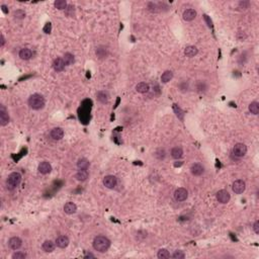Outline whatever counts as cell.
<instances>
[{
    "label": "cell",
    "instance_id": "e575fe53",
    "mask_svg": "<svg viewBox=\"0 0 259 259\" xmlns=\"http://www.w3.org/2000/svg\"><path fill=\"white\" fill-rule=\"evenodd\" d=\"M171 257L174 258V259H183V258L185 257V255H184L183 252H182V251L177 250V251H175V252H174V253L172 254Z\"/></svg>",
    "mask_w": 259,
    "mask_h": 259
},
{
    "label": "cell",
    "instance_id": "5b68a950",
    "mask_svg": "<svg viewBox=\"0 0 259 259\" xmlns=\"http://www.w3.org/2000/svg\"><path fill=\"white\" fill-rule=\"evenodd\" d=\"M232 189L233 191L236 193V194H241L245 191L246 189V184L245 182L241 180V179H238V180H235L233 182V185H232Z\"/></svg>",
    "mask_w": 259,
    "mask_h": 259
},
{
    "label": "cell",
    "instance_id": "4316f807",
    "mask_svg": "<svg viewBox=\"0 0 259 259\" xmlns=\"http://www.w3.org/2000/svg\"><path fill=\"white\" fill-rule=\"evenodd\" d=\"M173 78V73L171 71H165L163 74L161 75V81L163 83H167Z\"/></svg>",
    "mask_w": 259,
    "mask_h": 259
},
{
    "label": "cell",
    "instance_id": "d6a6232c",
    "mask_svg": "<svg viewBox=\"0 0 259 259\" xmlns=\"http://www.w3.org/2000/svg\"><path fill=\"white\" fill-rule=\"evenodd\" d=\"M13 16H14V18H16V19H23L24 17H26V12H24L23 10H21V9H17V10H15L13 12Z\"/></svg>",
    "mask_w": 259,
    "mask_h": 259
},
{
    "label": "cell",
    "instance_id": "7bdbcfd3",
    "mask_svg": "<svg viewBox=\"0 0 259 259\" xmlns=\"http://www.w3.org/2000/svg\"><path fill=\"white\" fill-rule=\"evenodd\" d=\"M94 257H95L94 255L91 254V253H86V254H85V256H84V258H86V259L87 258H94Z\"/></svg>",
    "mask_w": 259,
    "mask_h": 259
},
{
    "label": "cell",
    "instance_id": "f6af8a7d",
    "mask_svg": "<svg viewBox=\"0 0 259 259\" xmlns=\"http://www.w3.org/2000/svg\"><path fill=\"white\" fill-rule=\"evenodd\" d=\"M1 8H2V10L4 11V13H7V10H6V6L5 5H2Z\"/></svg>",
    "mask_w": 259,
    "mask_h": 259
},
{
    "label": "cell",
    "instance_id": "f1b7e54d",
    "mask_svg": "<svg viewBox=\"0 0 259 259\" xmlns=\"http://www.w3.org/2000/svg\"><path fill=\"white\" fill-rule=\"evenodd\" d=\"M54 5H55V7L57 8V9H59V10H65V9L67 8L68 4H67L66 1H65V0H56L55 3H54Z\"/></svg>",
    "mask_w": 259,
    "mask_h": 259
},
{
    "label": "cell",
    "instance_id": "52a82bcc",
    "mask_svg": "<svg viewBox=\"0 0 259 259\" xmlns=\"http://www.w3.org/2000/svg\"><path fill=\"white\" fill-rule=\"evenodd\" d=\"M9 123V115L4 105H0V125L5 127Z\"/></svg>",
    "mask_w": 259,
    "mask_h": 259
},
{
    "label": "cell",
    "instance_id": "4dcf8cb0",
    "mask_svg": "<svg viewBox=\"0 0 259 259\" xmlns=\"http://www.w3.org/2000/svg\"><path fill=\"white\" fill-rule=\"evenodd\" d=\"M157 256L159 259H167V258H170V253L166 249H160L158 251Z\"/></svg>",
    "mask_w": 259,
    "mask_h": 259
},
{
    "label": "cell",
    "instance_id": "3957f363",
    "mask_svg": "<svg viewBox=\"0 0 259 259\" xmlns=\"http://www.w3.org/2000/svg\"><path fill=\"white\" fill-rule=\"evenodd\" d=\"M21 182V175L19 172H12L8 175L6 179V186L9 190L17 188Z\"/></svg>",
    "mask_w": 259,
    "mask_h": 259
},
{
    "label": "cell",
    "instance_id": "b9f144b4",
    "mask_svg": "<svg viewBox=\"0 0 259 259\" xmlns=\"http://www.w3.org/2000/svg\"><path fill=\"white\" fill-rule=\"evenodd\" d=\"M4 45H5V39H4V35H0V47H4Z\"/></svg>",
    "mask_w": 259,
    "mask_h": 259
},
{
    "label": "cell",
    "instance_id": "30bf717a",
    "mask_svg": "<svg viewBox=\"0 0 259 259\" xmlns=\"http://www.w3.org/2000/svg\"><path fill=\"white\" fill-rule=\"evenodd\" d=\"M21 245H22V241L18 237H12L8 240V246L12 250H18L21 247Z\"/></svg>",
    "mask_w": 259,
    "mask_h": 259
},
{
    "label": "cell",
    "instance_id": "8d00e7d4",
    "mask_svg": "<svg viewBox=\"0 0 259 259\" xmlns=\"http://www.w3.org/2000/svg\"><path fill=\"white\" fill-rule=\"evenodd\" d=\"M165 151L164 150H159V151H157L156 153H155V156H156V158H158V159L159 160H162V159H164L165 158Z\"/></svg>",
    "mask_w": 259,
    "mask_h": 259
},
{
    "label": "cell",
    "instance_id": "ab89813d",
    "mask_svg": "<svg viewBox=\"0 0 259 259\" xmlns=\"http://www.w3.org/2000/svg\"><path fill=\"white\" fill-rule=\"evenodd\" d=\"M52 31V24L50 22L46 23V26H44V32L45 34H50Z\"/></svg>",
    "mask_w": 259,
    "mask_h": 259
},
{
    "label": "cell",
    "instance_id": "8992f818",
    "mask_svg": "<svg viewBox=\"0 0 259 259\" xmlns=\"http://www.w3.org/2000/svg\"><path fill=\"white\" fill-rule=\"evenodd\" d=\"M188 197V191L183 187L177 188L174 191V198L176 201H184Z\"/></svg>",
    "mask_w": 259,
    "mask_h": 259
},
{
    "label": "cell",
    "instance_id": "e0dca14e",
    "mask_svg": "<svg viewBox=\"0 0 259 259\" xmlns=\"http://www.w3.org/2000/svg\"><path fill=\"white\" fill-rule=\"evenodd\" d=\"M182 16H183V19L186 20V21H191V20H193L194 18H195L196 11L194 9H191V8H189V9L184 10Z\"/></svg>",
    "mask_w": 259,
    "mask_h": 259
},
{
    "label": "cell",
    "instance_id": "f546056e",
    "mask_svg": "<svg viewBox=\"0 0 259 259\" xmlns=\"http://www.w3.org/2000/svg\"><path fill=\"white\" fill-rule=\"evenodd\" d=\"M173 109H174V112H175V115H176V116L178 117V119L181 120H183V119H184V111H182V109L179 106H178L177 104H173Z\"/></svg>",
    "mask_w": 259,
    "mask_h": 259
},
{
    "label": "cell",
    "instance_id": "7a4b0ae2",
    "mask_svg": "<svg viewBox=\"0 0 259 259\" xmlns=\"http://www.w3.org/2000/svg\"><path fill=\"white\" fill-rule=\"evenodd\" d=\"M45 98L44 97L39 94V93H35V94H31L28 98V105L30 107L35 109V111H40L45 106Z\"/></svg>",
    "mask_w": 259,
    "mask_h": 259
},
{
    "label": "cell",
    "instance_id": "7c38bea8",
    "mask_svg": "<svg viewBox=\"0 0 259 259\" xmlns=\"http://www.w3.org/2000/svg\"><path fill=\"white\" fill-rule=\"evenodd\" d=\"M190 171H191L192 175L194 176H200L202 173H204L205 169H204V166L200 163H194L191 165V167H190Z\"/></svg>",
    "mask_w": 259,
    "mask_h": 259
},
{
    "label": "cell",
    "instance_id": "ac0fdd59",
    "mask_svg": "<svg viewBox=\"0 0 259 259\" xmlns=\"http://www.w3.org/2000/svg\"><path fill=\"white\" fill-rule=\"evenodd\" d=\"M19 58L21 59V60H24V61H26V60H30L31 57H32V52L31 49H28V48H23L21 49V50L19 51Z\"/></svg>",
    "mask_w": 259,
    "mask_h": 259
},
{
    "label": "cell",
    "instance_id": "d4e9b609",
    "mask_svg": "<svg viewBox=\"0 0 259 259\" xmlns=\"http://www.w3.org/2000/svg\"><path fill=\"white\" fill-rule=\"evenodd\" d=\"M63 60H64V63L66 66H70V65H72L75 61L74 56H73L71 53H66L63 57Z\"/></svg>",
    "mask_w": 259,
    "mask_h": 259
},
{
    "label": "cell",
    "instance_id": "44dd1931",
    "mask_svg": "<svg viewBox=\"0 0 259 259\" xmlns=\"http://www.w3.org/2000/svg\"><path fill=\"white\" fill-rule=\"evenodd\" d=\"M89 167V161L86 158H81L77 162V168L79 170H87Z\"/></svg>",
    "mask_w": 259,
    "mask_h": 259
},
{
    "label": "cell",
    "instance_id": "603a6c76",
    "mask_svg": "<svg viewBox=\"0 0 259 259\" xmlns=\"http://www.w3.org/2000/svg\"><path fill=\"white\" fill-rule=\"evenodd\" d=\"M136 90L139 93H146L149 91V85L145 82H140L136 85Z\"/></svg>",
    "mask_w": 259,
    "mask_h": 259
},
{
    "label": "cell",
    "instance_id": "ffe728a7",
    "mask_svg": "<svg viewBox=\"0 0 259 259\" xmlns=\"http://www.w3.org/2000/svg\"><path fill=\"white\" fill-rule=\"evenodd\" d=\"M197 53H198L197 48L194 46H188V47H186L184 50V54L186 57H188V58H192V57L196 56Z\"/></svg>",
    "mask_w": 259,
    "mask_h": 259
},
{
    "label": "cell",
    "instance_id": "83f0119b",
    "mask_svg": "<svg viewBox=\"0 0 259 259\" xmlns=\"http://www.w3.org/2000/svg\"><path fill=\"white\" fill-rule=\"evenodd\" d=\"M249 111L252 113V115H258L259 113V103L256 102V101H253L249 104Z\"/></svg>",
    "mask_w": 259,
    "mask_h": 259
},
{
    "label": "cell",
    "instance_id": "f35d334b",
    "mask_svg": "<svg viewBox=\"0 0 259 259\" xmlns=\"http://www.w3.org/2000/svg\"><path fill=\"white\" fill-rule=\"evenodd\" d=\"M96 55L99 57V58H102V57H105V55H106V53H105V50H103V49H97L96 50Z\"/></svg>",
    "mask_w": 259,
    "mask_h": 259
},
{
    "label": "cell",
    "instance_id": "ba28073f",
    "mask_svg": "<svg viewBox=\"0 0 259 259\" xmlns=\"http://www.w3.org/2000/svg\"><path fill=\"white\" fill-rule=\"evenodd\" d=\"M117 184V178L113 175H107L103 178V185L106 188H115Z\"/></svg>",
    "mask_w": 259,
    "mask_h": 259
},
{
    "label": "cell",
    "instance_id": "60d3db41",
    "mask_svg": "<svg viewBox=\"0 0 259 259\" xmlns=\"http://www.w3.org/2000/svg\"><path fill=\"white\" fill-rule=\"evenodd\" d=\"M253 230L256 234H259V221H256L253 225Z\"/></svg>",
    "mask_w": 259,
    "mask_h": 259
},
{
    "label": "cell",
    "instance_id": "6da1fadb",
    "mask_svg": "<svg viewBox=\"0 0 259 259\" xmlns=\"http://www.w3.org/2000/svg\"><path fill=\"white\" fill-rule=\"evenodd\" d=\"M111 247V241L105 236H97L93 240V248L100 253H104Z\"/></svg>",
    "mask_w": 259,
    "mask_h": 259
},
{
    "label": "cell",
    "instance_id": "cb8c5ba5",
    "mask_svg": "<svg viewBox=\"0 0 259 259\" xmlns=\"http://www.w3.org/2000/svg\"><path fill=\"white\" fill-rule=\"evenodd\" d=\"M75 178L78 181H85L88 178V172L86 170H79V171L76 173Z\"/></svg>",
    "mask_w": 259,
    "mask_h": 259
},
{
    "label": "cell",
    "instance_id": "d6986e66",
    "mask_svg": "<svg viewBox=\"0 0 259 259\" xmlns=\"http://www.w3.org/2000/svg\"><path fill=\"white\" fill-rule=\"evenodd\" d=\"M56 243H54L53 241L51 240H46L44 243H43V250L45 251V252H48V253H50V252H53V251L55 250V247H56Z\"/></svg>",
    "mask_w": 259,
    "mask_h": 259
},
{
    "label": "cell",
    "instance_id": "277c9868",
    "mask_svg": "<svg viewBox=\"0 0 259 259\" xmlns=\"http://www.w3.org/2000/svg\"><path fill=\"white\" fill-rule=\"evenodd\" d=\"M247 153V147L245 144L243 143H237L234 146L233 148V154L235 155V157L237 158H241L243 156H245Z\"/></svg>",
    "mask_w": 259,
    "mask_h": 259
},
{
    "label": "cell",
    "instance_id": "74e56055",
    "mask_svg": "<svg viewBox=\"0 0 259 259\" xmlns=\"http://www.w3.org/2000/svg\"><path fill=\"white\" fill-rule=\"evenodd\" d=\"M249 5H250V2L245 1V0L239 2V8H241V9H247L249 7Z\"/></svg>",
    "mask_w": 259,
    "mask_h": 259
},
{
    "label": "cell",
    "instance_id": "8fae6325",
    "mask_svg": "<svg viewBox=\"0 0 259 259\" xmlns=\"http://www.w3.org/2000/svg\"><path fill=\"white\" fill-rule=\"evenodd\" d=\"M38 170H39V172L40 174H49L52 171V166H51L50 163H49V162L43 161V162H40V163Z\"/></svg>",
    "mask_w": 259,
    "mask_h": 259
},
{
    "label": "cell",
    "instance_id": "7402d4cb",
    "mask_svg": "<svg viewBox=\"0 0 259 259\" xmlns=\"http://www.w3.org/2000/svg\"><path fill=\"white\" fill-rule=\"evenodd\" d=\"M171 156L174 158V159H180V158L183 156V150H182L180 147H175L171 150Z\"/></svg>",
    "mask_w": 259,
    "mask_h": 259
},
{
    "label": "cell",
    "instance_id": "9a60e30c",
    "mask_svg": "<svg viewBox=\"0 0 259 259\" xmlns=\"http://www.w3.org/2000/svg\"><path fill=\"white\" fill-rule=\"evenodd\" d=\"M64 212L67 214H73L77 212V205L72 201H68L64 205Z\"/></svg>",
    "mask_w": 259,
    "mask_h": 259
},
{
    "label": "cell",
    "instance_id": "4fadbf2b",
    "mask_svg": "<svg viewBox=\"0 0 259 259\" xmlns=\"http://www.w3.org/2000/svg\"><path fill=\"white\" fill-rule=\"evenodd\" d=\"M50 136L53 140H61L64 137V131L61 128H54L50 133Z\"/></svg>",
    "mask_w": 259,
    "mask_h": 259
},
{
    "label": "cell",
    "instance_id": "484cf974",
    "mask_svg": "<svg viewBox=\"0 0 259 259\" xmlns=\"http://www.w3.org/2000/svg\"><path fill=\"white\" fill-rule=\"evenodd\" d=\"M97 99L101 103H106L108 101V94L105 91H99L97 93Z\"/></svg>",
    "mask_w": 259,
    "mask_h": 259
},
{
    "label": "cell",
    "instance_id": "ee69618b",
    "mask_svg": "<svg viewBox=\"0 0 259 259\" xmlns=\"http://www.w3.org/2000/svg\"><path fill=\"white\" fill-rule=\"evenodd\" d=\"M205 18L206 19V21H208V23H209V26H212V21H210V20H209V18H208V15H205Z\"/></svg>",
    "mask_w": 259,
    "mask_h": 259
},
{
    "label": "cell",
    "instance_id": "2e32d148",
    "mask_svg": "<svg viewBox=\"0 0 259 259\" xmlns=\"http://www.w3.org/2000/svg\"><path fill=\"white\" fill-rule=\"evenodd\" d=\"M65 66H66V65H65V63H64L63 58H57V59H55L54 63H53V68H54V70L56 72L63 71Z\"/></svg>",
    "mask_w": 259,
    "mask_h": 259
},
{
    "label": "cell",
    "instance_id": "5bb4252c",
    "mask_svg": "<svg viewBox=\"0 0 259 259\" xmlns=\"http://www.w3.org/2000/svg\"><path fill=\"white\" fill-rule=\"evenodd\" d=\"M56 245L57 247H59V248H66V247L69 245V238L67 236H59L58 238L56 239Z\"/></svg>",
    "mask_w": 259,
    "mask_h": 259
},
{
    "label": "cell",
    "instance_id": "1f68e13d",
    "mask_svg": "<svg viewBox=\"0 0 259 259\" xmlns=\"http://www.w3.org/2000/svg\"><path fill=\"white\" fill-rule=\"evenodd\" d=\"M147 7H148V10H149L150 12H153V13H156V12L159 11V6H158L156 3L149 2V3L147 4Z\"/></svg>",
    "mask_w": 259,
    "mask_h": 259
},
{
    "label": "cell",
    "instance_id": "9c48e42d",
    "mask_svg": "<svg viewBox=\"0 0 259 259\" xmlns=\"http://www.w3.org/2000/svg\"><path fill=\"white\" fill-rule=\"evenodd\" d=\"M230 198H231L230 193L225 189H222L217 192V200L221 204H227V202H229Z\"/></svg>",
    "mask_w": 259,
    "mask_h": 259
},
{
    "label": "cell",
    "instance_id": "d590c367",
    "mask_svg": "<svg viewBox=\"0 0 259 259\" xmlns=\"http://www.w3.org/2000/svg\"><path fill=\"white\" fill-rule=\"evenodd\" d=\"M65 11H66V14L68 16H73V15H74V6H73V5H68L66 9H65Z\"/></svg>",
    "mask_w": 259,
    "mask_h": 259
},
{
    "label": "cell",
    "instance_id": "836d02e7",
    "mask_svg": "<svg viewBox=\"0 0 259 259\" xmlns=\"http://www.w3.org/2000/svg\"><path fill=\"white\" fill-rule=\"evenodd\" d=\"M12 259H26V254L24 252H20V251H17L12 254Z\"/></svg>",
    "mask_w": 259,
    "mask_h": 259
}]
</instances>
